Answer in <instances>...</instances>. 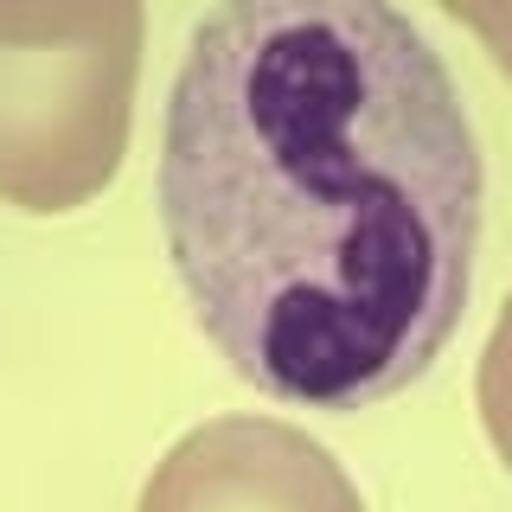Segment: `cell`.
Returning <instances> with one entry per match:
<instances>
[{"mask_svg":"<svg viewBox=\"0 0 512 512\" xmlns=\"http://www.w3.org/2000/svg\"><path fill=\"white\" fill-rule=\"evenodd\" d=\"M154 205L192 320L237 378L365 410L455 340L487 167L410 13L231 0L173 71Z\"/></svg>","mask_w":512,"mask_h":512,"instance_id":"cell-1","label":"cell"},{"mask_svg":"<svg viewBox=\"0 0 512 512\" xmlns=\"http://www.w3.org/2000/svg\"><path fill=\"white\" fill-rule=\"evenodd\" d=\"M148 13L135 0H0V199L32 218L90 205L122 173Z\"/></svg>","mask_w":512,"mask_h":512,"instance_id":"cell-2","label":"cell"},{"mask_svg":"<svg viewBox=\"0 0 512 512\" xmlns=\"http://www.w3.org/2000/svg\"><path fill=\"white\" fill-rule=\"evenodd\" d=\"M135 512H365L327 442L282 416H218L154 461Z\"/></svg>","mask_w":512,"mask_h":512,"instance_id":"cell-3","label":"cell"},{"mask_svg":"<svg viewBox=\"0 0 512 512\" xmlns=\"http://www.w3.org/2000/svg\"><path fill=\"white\" fill-rule=\"evenodd\" d=\"M474 404H480V423H487L493 455H500V461H506V474H512V295H506L500 320H493L487 346H480Z\"/></svg>","mask_w":512,"mask_h":512,"instance_id":"cell-4","label":"cell"},{"mask_svg":"<svg viewBox=\"0 0 512 512\" xmlns=\"http://www.w3.org/2000/svg\"><path fill=\"white\" fill-rule=\"evenodd\" d=\"M448 20L468 26L480 45H487V58L500 64V77L512 84V7H474V0H448Z\"/></svg>","mask_w":512,"mask_h":512,"instance_id":"cell-5","label":"cell"}]
</instances>
